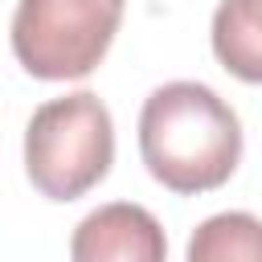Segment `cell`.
<instances>
[{"mask_svg":"<svg viewBox=\"0 0 262 262\" xmlns=\"http://www.w3.org/2000/svg\"><path fill=\"white\" fill-rule=\"evenodd\" d=\"M139 156L180 196L221 188L242 164V123L205 82H164L139 111Z\"/></svg>","mask_w":262,"mask_h":262,"instance_id":"obj_1","label":"cell"},{"mask_svg":"<svg viewBox=\"0 0 262 262\" xmlns=\"http://www.w3.org/2000/svg\"><path fill=\"white\" fill-rule=\"evenodd\" d=\"M115 160V123L98 94L74 90L33 111L25 127V176L49 201L86 196Z\"/></svg>","mask_w":262,"mask_h":262,"instance_id":"obj_2","label":"cell"},{"mask_svg":"<svg viewBox=\"0 0 262 262\" xmlns=\"http://www.w3.org/2000/svg\"><path fill=\"white\" fill-rule=\"evenodd\" d=\"M127 0H16L12 57L29 78H86L111 49Z\"/></svg>","mask_w":262,"mask_h":262,"instance_id":"obj_3","label":"cell"},{"mask_svg":"<svg viewBox=\"0 0 262 262\" xmlns=\"http://www.w3.org/2000/svg\"><path fill=\"white\" fill-rule=\"evenodd\" d=\"M70 262H168V237L151 209L111 201L74 225Z\"/></svg>","mask_w":262,"mask_h":262,"instance_id":"obj_4","label":"cell"},{"mask_svg":"<svg viewBox=\"0 0 262 262\" xmlns=\"http://www.w3.org/2000/svg\"><path fill=\"white\" fill-rule=\"evenodd\" d=\"M209 37L217 61L233 78L262 86V0H221Z\"/></svg>","mask_w":262,"mask_h":262,"instance_id":"obj_5","label":"cell"},{"mask_svg":"<svg viewBox=\"0 0 262 262\" xmlns=\"http://www.w3.org/2000/svg\"><path fill=\"white\" fill-rule=\"evenodd\" d=\"M184 262H262V217L242 209L205 217L188 237Z\"/></svg>","mask_w":262,"mask_h":262,"instance_id":"obj_6","label":"cell"}]
</instances>
